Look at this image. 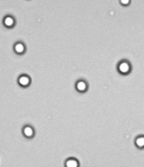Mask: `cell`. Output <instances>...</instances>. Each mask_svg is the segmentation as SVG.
Masks as SVG:
<instances>
[{
	"label": "cell",
	"instance_id": "8992f818",
	"mask_svg": "<svg viewBox=\"0 0 144 167\" xmlns=\"http://www.w3.org/2000/svg\"><path fill=\"white\" fill-rule=\"evenodd\" d=\"M78 165L77 161L75 160H69L66 161V166L68 167H76Z\"/></svg>",
	"mask_w": 144,
	"mask_h": 167
},
{
	"label": "cell",
	"instance_id": "52a82bcc",
	"mask_svg": "<svg viewBox=\"0 0 144 167\" xmlns=\"http://www.w3.org/2000/svg\"><path fill=\"white\" fill-rule=\"evenodd\" d=\"M77 89L79 90H80V91H83V90H84L86 89V84H85V82H79L77 83Z\"/></svg>",
	"mask_w": 144,
	"mask_h": 167
},
{
	"label": "cell",
	"instance_id": "ba28073f",
	"mask_svg": "<svg viewBox=\"0 0 144 167\" xmlns=\"http://www.w3.org/2000/svg\"><path fill=\"white\" fill-rule=\"evenodd\" d=\"M136 144L138 147H142L144 145V139L143 138H138L136 140Z\"/></svg>",
	"mask_w": 144,
	"mask_h": 167
},
{
	"label": "cell",
	"instance_id": "7a4b0ae2",
	"mask_svg": "<svg viewBox=\"0 0 144 167\" xmlns=\"http://www.w3.org/2000/svg\"><path fill=\"white\" fill-rule=\"evenodd\" d=\"M19 83H20L21 86H27L30 83V78L26 76H21V77L19 78Z\"/></svg>",
	"mask_w": 144,
	"mask_h": 167
},
{
	"label": "cell",
	"instance_id": "5b68a950",
	"mask_svg": "<svg viewBox=\"0 0 144 167\" xmlns=\"http://www.w3.org/2000/svg\"><path fill=\"white\" fill-rule=\"evenodd\" d=\"M24 46L21 44V43H17L16 46H15V51L17 53H22L24 51Z\"/></svg>",
	"mask_w": 144,
	"mask_h": 167
},
{
	"label": "cell",
	"instance_id": "3957f363",
	"mask_svg": "<svg viewBox=\"0 0 144 167\" xmlns=\"http://www.w3.org/2000/svg\"><path fill=\"white\" fill-rule=\"evenodd\" d=\"M13 23H14V21L11 16H7L5 18V20H4V24H5L6 26L10 27L13 25Z\"/></svg>",
	"mask_w": 144,
	"mask_h": 167
},
{
	"label": "cell",
	"instance_id": "277c9868",
	"mask_svg": "<svg viewBox=\"0 0 144 167\" xmlns=\"http://www.w3.org/2000/svg\"><path fill=\"white\" fill-rule=\"evenodd\" d=\"M24 134H25V135H26V136H28V137L32 136V135H33V130H32V128L30 127V126L26 127L25 129H24Z\"/></svg>",
	"mask_w": 144,
	"mask_h": 167
},
{
	"label": "cell",
	"instance_id": "9c48e42d",
	"mask_svg": "<svg viewBox=\"0 0 144 167\" xmlns=\"http://www.w3.org/2000/svg\"><path fill=\"white\" fill-rule=\"evenodd\" d=\"M121 2L122 4H124V5H127L129 3V0H121Z\"/></svg>",
	"mask_w": 144,
	"mask_h": 167
},
{
	"label": "cell",
	"instance_id": "6da1fadb",
	"mask_svg": "<svg viewBox=\"0 0 144 167\" xmlns=\"http://www.w3.org/2000/svg\"><path fill=\"white\" fill-rule=\"evenodd\" d=\"M119 69L122 73H126L129 72V65L127 63H125V62H123V63L119 64Z\"/></svg>",
	"mask_w": 144,
	"mask_h": 167
}]
</instances>
